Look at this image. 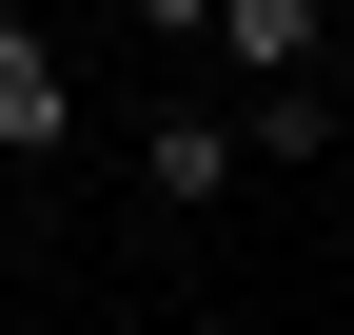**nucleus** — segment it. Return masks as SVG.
Returning a JSON list of instances; mask_svg holds the SVG:
<instances>
[{
    "label": "nucleus",
    "instance_id": "obj_1",
    "mask_svg": "<svg viewBox=\"0 0 354 335\" xmlns=\"http://www.w3.org/2000/svg\"><path fill=\"white\" fill-rule=\"evenodd\" d=\"M236 178H256V138H236L216 99H158V118H138V197H158V217H216Z\"/></svg>",
    "mask_w": 354,
    "mask_h": 335
},
{
    "label": "nucleus",
    "instance_id": "obj_2",
    "mask_svg": "<svg viewBox=\"0 0 354 335\" xmlns=\"http://www.w3.org/2000/svg\"><path fill=\"white\" fill-rule=\"evenodd\" d=\"M0 158H20V178L79 158V60H59L39 20H0Z\"/></svg>",
    "mask_w": 354,
    "mask_h": 335
},
{
    "label": "nucleus",
    "instance_id": "obj_3",
    "mask_svg": "<svg viewBox=\"0 0 354 335\" xmlns=\"http://www.w3.org/2000/svg\"><path fill=\"white\" fill-rule=\"evenodd\" d=\"M158 39H216L256 99H276V79H315V20H295V0H158Z\"/></svg>",
    "mask_w": 354,
    "mask_h": 335
},
{
    "label": "nucleus",
    "instance_id": "obj_4",
    "mask_svg": "<svg viewBox=\"0 0 354 335\" xmlns=\"http://www.w3.org/2000/svg\"><path fill=\"white\" fill-rule=\"evenodd\" d=\"M256 158H335V79H276V99H236Z\"/></svg>",
    "mask_w": 354,
    "mask_h": 335
}]
</instances>
